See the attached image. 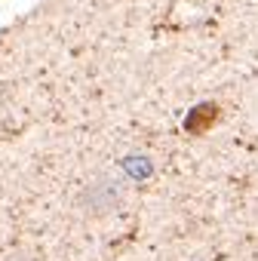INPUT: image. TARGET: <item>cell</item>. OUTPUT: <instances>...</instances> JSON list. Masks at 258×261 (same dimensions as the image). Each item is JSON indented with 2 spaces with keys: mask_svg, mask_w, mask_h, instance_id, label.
I'll use <instances>...</instances> for the list:
<instances>
[{
  "mask_svg": "<svg viewBox=\"0 0 258 261\" xmlns=\"http://www.w3.org/2000/svg\"><path fill=\"white\" fill-rule=\"evenodd\" d=\"M123 197H126V181H123L120 175H101V178L89 181V185L80 191L77 206H80L83 215L98 218V215L114 212V209L123 203Z\"/></svg>",
  "mask_w": 258,
  "mask_h": 261,
  "instance_id": "6da1fadb",
  "label": "cell"
},
{
  "mask_svg": "<svg viewBox=\"0 0 258 261\" xmlns=\"http://www.w3.org/2000/svg\"><path fill=\"white\" fill-rule=\"evenodd\" d=\"M13 261H40V258H37V255H16Z\"/></svg>",
  "mask_w": 258,
  "mask_h": 261,
  "instance_id": "7a4b0ae2",
  "label": "cell"
}]
</instances>
